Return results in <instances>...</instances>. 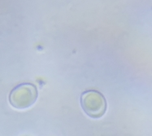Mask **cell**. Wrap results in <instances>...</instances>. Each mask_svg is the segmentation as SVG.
Instances as JSON below:
<instances>
[{"mask_svg": "<svg viewBox=\"0 0 152 136\" xmlns=\"http://www.w3.org/2000/svg\"><path fill=\"white\" fill-rule=\"evenodd\" d=\"M81 105L86 114L94 119L102 118L107 110V101L98 90H87L81 96Z\"/></svg>", "mask_w": 152, "mask_h": 136, "instance_id": "7a4b0ae2", "label": "cell"}, {"mask_svg": "<svg viewBox=\"0 0 152 136\" xmlns=\"http://www.w3.org/2000/svg\"><path fill=\"white\" fill-rule=\"evenodd\" d=\"M37 89L32 83H21L13 88L9 95L11 105L17 109L29 108L37 99Z\"/></svg>", "mask_w": 152, "mask_h": 136, "instance_id": "6da1fadb", "label": "cell"}]
</instances>
